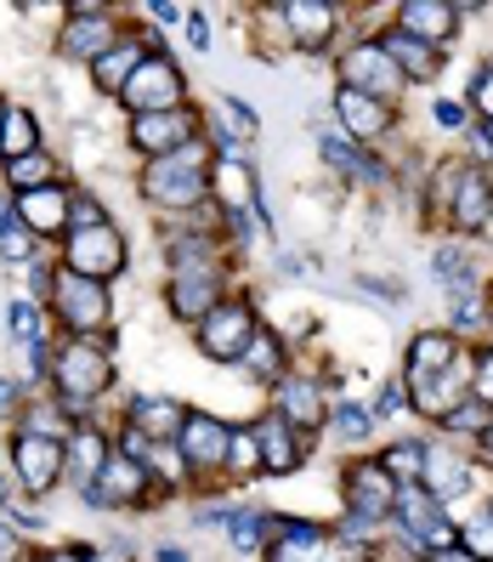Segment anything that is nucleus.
Instances as JSON below:
<instances>
[{
  "mask_svg": "<svg viewBox=\"0 0 493 562\" xmlns=\"http://www.w3.org/2000/svg\"><path fill=\"white\" fill-rule=\"evenodd\" d=\"M142 193H148L153 205H164V211L199 205V200H205V148L187 143V148H176V154L153 159L148 177H142Z\"/></svg>",
  "mask_w": 493,
  "mask_h": 562,
  "instance_id": "1",
  "label": "nucleus"
},
{
  "mask_svg": "<svg viewBox=\"0 0 493 562\" xmlns=\"http://www.w3.org/2000/svg\"><path fill=\"white\" fill-rule=\"evenodd\" d=\"M51 375H57V392H62V404H91L96 392L108 386V352L96 347V341H85V336H74L69 347L57 352V363H51Z\"/></svg>",
  "mask_w": 493,
  "mask_h": 562,
  "instance_id": "2",
  "label": "nucleus"
},
{
  "mask_svg": "<svg viewBox=\"0 0 493 562\" xmlns=\"http://www.w3.org/2000/svg\"><path fill=\"white\" fill-rule=\"evenodd\" d=\"M250 341H255V313L244 302H221V307H210L199 318V347L210 358H233L239 363L250 352Z\"/></svg>",
  "mask_w": 493,
  "mask_h": 562,
  "instance_id": "3",
  "label": "nucleus"
},
{
  "mask_svg": "<svg viewBox=\"0 0 493 562\" xmlns=\"http://www.w3.org/2000/svg\"><path fill=\"white\" fill-rule=\"evenodd\" d=\"M130 109H142V114H176L182 103V75L171 69L164 57H142V69L130 75V86L119 91Z\"/></svg>",
  "mask_w": 493,
  "mask_h": 562,
  "instance_id": "4",
  "label": "nucleus"
},
{
  "mask_svg": "<svg viewBox=\"0 0 493 562\" xmlns=\"http://www.w3.org/2000/svg\"><path fill=\"white\" fill-rule=\"evenodd\" d=\"M119 268H125V239L114 234L108 222H103V227H85V234H69V273L103 284V279L119 273Z\"/></svg>",
  "mask_w": 493,
  "mask_h": 562,
  "instance_id": "5",
  "label": "nucleus"
},
{
  "mask_svg": "<svg viewBox=\"0 0 493 562\" xmlns=\"http://www.w3.org/2000/svg\"><path fill=\"white\" fill-rule=\"evenodd\" d=\"M51 302H57L62 318L80 329V336H85V329H103V318H108L103 284H96V279H80V273H57V279H51Z\"/></svg>",
  "mask_w": 493,
  "mask_h": 562,
  "instance_id": "6",
  "label": "nucleus"
},
{
  "mask_svg": "<svg viewBox=\"0 0 493 562\" xmlns=\"http://www.w3.org/2000/svg\"><path fill=\"white\" fill-rule=\"evenodd\" d=\"M62 472H69V438H51V432H23L18 438V477L28 488H51Z\"/></svg>",
  "mask_w": 493,
  "mask_h": 562,
  "instance_id": "7",
  "label": "nucleus"
},
{
  "mask_svg": "<svg viewBox=\"0 0 493 562\" xmlns=\"http://www.w3.org/2000/svg\"><path fill=\"white\" fill-rule=\"evenodd\" d=\"M193 137H199L193 114H137V120H130V143H137L142 154H153V159L187 148Z\"/></svg>",
  "mask_w": 493,
  "mask_h": 562,
  "instance_id": "8",
  "label": "nucleus"
},
{
  "mask_svg": "<svg viewBox=\"0 0 493 562\" xmlns=\"http://www.w3.org/2000/svg\"><path fill=\"white\" fill-rule=\"evenodd\" d=\"M227 443H233V432H227L221 420H210V415H187L182 438H176L182 460H187V467H199V472L221 467V460H227Z\"/></svg>",
  "mask_w": 493,
  "mask_h": 562,
  "instance_id": "9",
  "label": "nucleus"
},
{
  "mask_svg": "<svg viewBox=\"0 0 493 562\" xmlns=\"http://www.w3.org/2000/svg\"><path fill=\"white\" fill-rule=\"evenodd\" d=\"M403 86V75H398V63H391L380 46H357L352 57H346V91H364V97H380L386 91H398Z\"/></svg>",
  "mask_w": 493,
  "mask_h": 562,
  "instance_id": "10",
  "label": "nucleus"
},
{
  "mask_svg": "<svg viewBox=\"0 0 493 562\" xmlns=\"http://www.w3.org/2000/svg\"><path fill=\"white\" fill-rule=\"evenodd\" d=\"M119 46V35H114V23L103 18V7H74V18H69V29H62V52L69 57H103V52H114Z\"/></svg>",
  "mask_w": 493,
  "mask_h": 562,
  "instance_id": "11",
  "label": "nucleus"
},
{
  "mask_svg": "<svg viewBox=\"0 0 493 562\" xmlns=\"http://www.w3.org/2000/svg\"><path fill=\"white\" fill-rule=\"evenodd\" d=\"M255 438H261V467H267V472H295V467H301V460H307V443H301V426H289L284 415H267V420H261L255 426Z\"/></svg>",
  "mask_w": 493,
  "mask_h": 562,
  "instance_id": "12",
  "label": "nucleus"
},
{
  "mask_svg": "<svg viewBox=\"0 0 493 562\" xmlns=\"http://www.w3.org/2000/svg\"><path fill=\"white\" fill-rule=\"evenodd\" d=\"M148 483V467L142 460H130V454H108V467L103 477L91 483V506H125V501H137Z\"/></svg>",
  "mask_w": 493,
  "mask_h": 562,
  "instance_id": "13",
  "label": "nucleus"
},
{
  "mask_svg": "<svg viewBox=\"0 0 493 562\" xmlns=\"http://www.w3.org/2000/svg\"><path fill=\"white\" fill-rule=\"evenodd\" d=\"M454 7H443V0H403V12H398V29L403 35H414V41H425V46H437V41H448L454 35Z\"/></svg>",
  "mask_w": 493,
  "mask_h": 562,
  "instance_id": "14",
  "label": "nucleus"
},
{
  "mask_svg": "<svg viewBox=\"0 0 493 562\" xmlns=\"http://www.w3.org/2000/svg\"><path fill=\"white\" fill-rule=\"evenodd\" d=\"M346 494H352L357 517H386V512H398V483H391L386 467H357Z\"/></svg>",
  "mask_w": 493,
  "mask_h": 562,
  "instance_id": "15",
  "label": "nucleus"
},
{
  "mask_svg": "<svg viewBox=\"0 0 493 562\" xmlns=\"http://www.w3.org/2000/svg\"><path fill=\"white\" fill-rule=\"evenodd\" d=\"M210 307H221V279L210 273H176L171 279V313L176 318H205Z\"/></svg>",
  "mask_w": 493,
  "mask_h": 562,
  "instance_id": "16",
  "label": "nucleus"
},
{
  "mask_svg": "<svg viewBox=\"0 0 493 562\" xmlns=\"http://www.w3.org/2000/svg\"><path fill=\"white\" fill-rule=\"evenodd\" d=\"M380 52L398 63V75H409V80H432V75H437V46H425V41L403 35V29H386V35H380Z\"/></svg>",
  "mask_w": 493,
  "mask_h": 562,
  "instance_id": "17",
  "label": "nucleus"
},
{
  "mask_svg": "<svg viewBox=\"0 0 493 562\" xmlns=\"http://www.w3.org/2000/svg\"><path fill=\"white\" fill-rule=\"evenodd\" d=\"M130 426H137L142 438H153V443H171L187 426V415L171 398H130Z\"/></svg>",
  "mask_w": 493,
  "mask_h": 562,
  "instance_id": "18",
  "label": "nucleus"
},
{
  "mask_svg": "<svg viewBox=\"0 0 493 562\" xmlns=\"http://www.w3.org/2000/svg\"><path fill=\"white\" fill-rule=\"evenodd\" d=\"M23 211V227L28 234H57V227H69V200H62V188H35V193H23L18 200Z\"/></svg>",
  "mask_w": 493,
  "mask_h": 562,
  "instance_id": "19",
  "label": "nucleus"
},
{
  "mask_svg": "<svg viewBox=\"0 0 493 562\" xmlns=\"http://www.w3.org/2000/svg\"><path fill=\"white\" fill-rule=\"evenodd\" d=\"M335 114L346 120L352 137H380V131L391 125L386 103H375V97H364V91H341V97H335Z\"/></svg>",
  "mask_w": 493,
  "mask_h": 562,
  "instance_id": "20",
  "label": "nucleus"
},
{
  "mask_svg": "<svg viewBox=\"0 0 493 562\" xmlns=\"http://www.w3.org/2000/svg\"><path fill=\"white\" fill-rule=\"evenodd\" d=\"M420 483L432 488L437 501H448V494H466L471 472H466V460H459V454H448V449H425V472H420Z\"/></svg>",
  "mask_w": 493,
  "mask_h": 562,
  "instance_id": "21",
  "label": "nucleus"
},
{
  "mask_svg": "<svg viewBox=\"0 0 493 562\" xmlns=\"http://www.w3.org/2000/svg\"><path fill=\"white\" fill-rule=\"evenodd\" d=\"M278 18L295 29V41H301V46H323L329 35H335V12H329V7H307V0H289V7H278Z\"/></svg>",
  "mask_w": 493,
  "mask_h": 562,
  "instance_id": "22",
  "label": "nucleus"
},
{
  "mask_svg": "<svg viewBox=\"0 0 493 562\" xmlns=\"http://www.w3.org/2000/svg\"><path fill=\"white\" fill-rule=\"evenodd\" d=\"M137 69H142V46H137V41H119L114 52L96 57V75H91V80L103 86V91H125Z\"/></svg>",
  "mask_w": 493,
  "mask_h": 562,
  "instance_id": "23",
  "label": "nucleus"
},
{
  "mask_svg": "<svg viewBox=\"0 0 493 562\" xmlns=\"http://www.w3.org/2000/svg\"><path fill=\"white\" fill-rule=\"evenodd\" d=\"M103 467H108L103 438H96V432H74V438H69V477L91 494V483L103 477Z\"/></svg>",
  "mask_w": 493,
  "mask_h": 562,
  "instance_id": "24",
  "label": "nucleus"
},
{
  "mask_svg": "<svg viewBox=\"0 0 493 562\" xmlns=\"http://www.w3.org/2000/svg\"><path fill=\"white\" fill-rule=\"evenodd\" d=\"M278 415H284L289 426H301V432H312V426L323 420L318 386H307V381H284V392H278Z\"/></svg>",
  "mask_w": 493,
  "mask_h": 562,
  "instance_id": "25",
  "label": "nucleus"
},
{
  "mask_svg": "<svg viewBox=\"0 0 493 562\" xmlns=\"http://www.w3.org/2000/svg\"><path fill=\"white\" fill-rule=\"evenodd\" d=\"M454 358H459V347H454L448 336H437V329H432V336H420V341H414V363H409V386L432 381L437 370H448Z\"/></svg>",
  "mask_w": 493,
  "mask_h": 562,
  "instance_id": "26",
  "label": "nucleus"
},
{
  "mask_svg": "<svg viewBox=\"0 0 493 562\" xmlns=\"http://www.w3.org/2000/svg\"><path fill=\"white\" fill-rule=\"evenodd\" d=\"M488 211H493V188H488V177L466 171V182H459V193H454V222H459V227H482Z\"/></svg>",
  "mask_w": 493,
  "mask_h": 562,
  "instance_id": "27",
  "label": "nucleus"
},
{
  "mask_svg": "<svg viewBox=\"0 0 493 562\" xmlns=\"http://www.w3.org/2000/svg\"><path fill=\"white\" fill-rule=\"evenodd\" d=\"M239 363H244V370H250L255 381H278V370H284V347H278L273 336H255V341H250V352H244Z\"/></svg>",
  "mask_w": 493,
  "mask_h": 562,
  "instance_id": "28",
  "label": "nucleus"
},
{
  "mask_svg": "<svg viewBox=\"0 0 493 562\" xmlns=\"http://www.w3.org/2000/svg\"><path fill=\"white\" fill-rule=\"evenodd\" d=\"M323 159H329V165H341L346 177H380V159L357 154V148H352V143H341V137H329V143H323Z\"/></svg>",
  "mask_w": 493,
  "mask_h": 562,
  "instance_id": "29",
  "label": "nucleus"
},
{
  "mask_svg": "<svg viewBox=\"0 0 493 562\" xmlns=\"http://www.w3.org/2000/svg\"><path fill=\"white\" fill-rule=\"evenodd\" d=\"M7 177L18 193H35V188H51V159L46 154H28V159H12L7 165Z\"/></svg>",
  "mask_w": 493,
  "mask_h": 562,
  "instance_id": "30",
  "label": "nucleus"
},
{
  "mask_svg": "<svg viewBox=\"0 0 493 562\" xmlns=\"http://www.w3.org/2000/svg\"><path fill=\"white\" fill-rule=\"evenodd\" d=\"M28 143H35V120H28L23 109H12V114H7V131H0V148L18 154V159H28Z\"/></svg>",
  "mask_w": 493,
  "mask_h": 562,
  "instance_id": "31",
  "label": "nucleus"
},
{
  "mask_svg": "<svg viewBox=\"0 0 493 562\" xmlns=\"http://www.w3.org/2000/svg\"><path fill=\"white\" fill-rule=\"evenodd\" d=\"M386 472H398L403 483H420V472H425V449H420V443L391 449V454H386Z\"/></svg>",
  "mask_w": 493,
  "mask_h": 562,
  "instance_id": "32",
  "label": "nucleus"
},
{
  "mask_svg": "<svg viewBox=\"0 0 493 562\" xmlns=\"http://www.w3.org/2000/svg\"><path fill=\"white\" fill-rule=\"evenodd\" d=\"M459 546H466L477 562H488V557H493V517H477V522H466V535H459Z\"/></svg>",
  "mask_w": 493,
  "mask_h": 562,
  "instance_id": "33",
  "label": "nucleus"
},
{
  "mask_svg": "<svg viewBox=\"0 0 493 562\" xmlns=\"http://www.w3.org/2000/svg\"><path fill=\"white\" fill-rule=\"evenodd\" d=\"M227 460H233V467H261V438H255V432H233V443H227Z\"/></svg>",
  "mask_w": 493,
  "mask_h": 562,
  "instance_id": "34",
  "label": "nucleus"
},
{
  "mask_svg": "<svg viewBox=\"0 0 493 562\" xmlns=\"http://www.w3.org/2000/svg\"><path fill=\"white\" fill-rule=\"evenodd\" d=\"M12 329H18L28 347L41 341V313H35V302H18V307H12Z\"/></svg>",
  "mask_w": 493,
  "mask_h": 562,
  "instance_id": "35",
  "label": "nucleus"
},
{
  "mask_svg": "<svg viewBox=\"0 0 493 562\" xmlns=\"http://www.w3.org/2000/svg\"><path fill=\"white\" fill-rule=\"evenodd\" d=\"M335 426H341L346 438H364V432H369V415L357 409V404H341V409H335Z\"/></svg>",
  "mask_w": 493,
  "mask_h": 562,
  "instance_id": "36",
  "label": "nucleus"
},
{
  "mask_svg": "<svg viewBox=\"0 0 493 562\" xmlns=\"http://www.w3.org/2000/svg\"><path fill=\"white\" fill-rule=\"evenodd\" d=\"M233 546L239 551H255L261 546V517H233Z\"/></svg>",
  "mask_w": 493,
  "mask_h": 562,
  "instance_id": "37",
  "label": "nucleus"
},
{
  "mask_svg": "<svg viewBox=\"0 0 493 562\" xmlns=\"http://www.w3.org/2000/svg\"><path fill=\"white\" fill-rule=\"evenodd\" d=\"M432 268H437V279H466V256H459V250H437Z\"/></svg>",
  "mask_w": 493,
  "mask_h": 562,
  "instance_id": "38",
  "label": "nucleus"
},
{
  "mask_svg": "<svg viewBox=\"0 0 493 562\" xmlns=\"http://www.w3.org/2000/svg\"><path fill=\"white\" fill-rule=\"evenodd\" d=\"M437 125H443V131H459V125H466V109L443 97V103H437Z\"/></svg>",
  "mask_w": 493,
  "mask_h": 562,
  "instance_id": "39",
  "label": "nucleus"
},
{
  "mask_svg": "<svg viewBox=\"0 0 493 562\" xmlns=\"http://www.w3.org/2000/svg\"><path fill=\"white\" fill-rule=\"evenodd\" d=\"M477 398H493V352L477 363Z\"/></svg>",
  "mask_w": 493,
  "mask_h": 562,
  "instance_id": "40",
  "label": "nucleus"
},
{
  "mask_svg": "<svg viewBox=\"0 0 493 562\" xmlns=\"http://www.w3.org/2000/svg\"><path fill=\"white\" fill-rule=\"evenodd\" d=\"M187 41L205 52V46H210V23H205V18H187Z\"/></svg>",
  "mask_w": 493,
  "mask_h": 562,
  "instance_id": "41",
  "label": "nucleus"
},
{
  "mask_svg": "<svg viewBox=\"0 0 493 562\" xmlns=\"http://www.w3.org/2000/svg\"><path fill=\"white\" fill-rule=\"evenodd\" d=\"M477 109L493 120V75H482V80H477Z\"/></svg>",
  "mask_w": 493,
  "mask_h": 562,
  "instance_id": "42",
  "label": "nucleus"
},
{
  "mask_svg": "<svg viewBox=\"0 0 493 562\" xmlns=\"http://www.w3.org/2000/svg\"><path fill=\"white\" fill-rule=\"evenodd\" d=\"M153 18H159V23H182L187 12H182V7H171V0H159V7H153Z\"/></svg>",
  "mask_w": 493,
  "mask_h": 562,
  "instance_id": "43",
  "label": "nucleus"
},
{
  "mask_svg": "<svg viewBox=\"0 0 493 562\" xmlns=\"http://www.w3.org/2000/svg\"><path fill=\"white\" fill-rule=\"evenodd\" d=\"M12 551H18V540H12V528H0V562H12Z\"/></svg>",
  "mask_w": 493,
  "mask_h": 562,
  "instance_id": "44",
  "label": "nucleus"
},
{
  "mask_svg": "<svg viewBox=\"0 0 493 562\" xmlns=\"http://www.w3.org/2000/svg\"><path fill=\"white\" fill-rule=\"evenodd\" d=\"M432 562H477V557H471V551H437Z\"/></svg>",
  "mask_w": 493,
  "mask_h": 562,
  "instance_id": "45",
  "label": "nucleus"
},
{
  "mask_svg": "<svg viewBox=\"0 0 493 562\" xmlns=\"http://www.w3.org/2000/svg\"><path fill=\"white\" fill-rule=\"evenodd\" d=\"M159 562H187V551H176V546H159Z\"/></svg>",
  "mask_w": 493,
  "mask_h": 562,
  "instance_id": "46",
  "label": "nucleus"
},
{
  "mask_svg": "<svg viewBox=\"0 0 493 562\" xmlns=\"http://www.w3.org/2000/svg\"><path fill=\"white\" fill-rule=\"evenodd\" d=\"M7 409H12V386H7V381H0V415H7Z\"/></svg>",
  "mask_w": 493,
  "mask_h": 562,
  "instance_id": "47",
  "label": "nucleus"
},
{
  "mask_svg": "<svg viewBox=\"0 0 493 562\" xmlns=\"http://www.w3.org/2000/svg\"><path fill=\"white\" fill-rule=\"evenodd\" d=\"M91 562H125V557H119V551H96Z\"/></svg>",
  "mask_w": 493,
  "mask_h": 562,
  "instance_id": "48",
  "label": "nucleus"
},
{
  "mask_svg": "<svg viewBox=\"0 0 493 562\" xmlns=\"http://www.w3.org/2000/svg\"><path fill=\"white\" fill-rule=\"evenodd\" d=\"M482 449H488V454H493V420H488V426H482Z\"/></svg>",
  "mask_w": 493,
  "mask_h": 562,
  "instance_id": "49",
  "label": "nucleus"
},
{
  "mask_svg": "<svg viewBox=\"0 0 493 562\" xmlns=\"http://www.w3.org/2000/svg\"><path fill=\"white\" fill-rule=\"evenodd\" d=\"M51 562H85L80 551H62V557H51Z\"/></svg>",
  "mask_w": 493,
  "mask_h": 562,
  "instance_id": "50",
  "label": "nucleus"
},
{
  "mask_svg": "<svg viewBox=\"0 0 493 562\" xmlns=\"http://www.w3.org/2000/svg\"><path fill=\"white\" fill-rule=\"evenodd\" d=\"M0 501H7V477H0Z\"/></svg>",
  "mask_w": 493,
  "mask_h": 562,
  "instance_id": "51",
  "label": "nucleus"
},
{
  "mask_svg": "<svg viewBox=\"0 0 493 562\" xmlns=\"http://www.w3.org/2000/svg\"><path fill=\"white\" fill-rule=\"evenodd\" d=\"M488 143H493V120H488Z\"/></svg>",
  "mask_w": 493,
  "mask_h": 562,
  "instance_id": "52",
  "label": "nucleus"
},
{
  "mask_svg": "<svg viewBox=\"0 0 493 562\" xmlns=\"http://www.w3.org/2000/svg\"><path fill=\"white\" fill-rule=\"evenodd\" d=\"M0 131H7V114H0Z\"/></svg>",
  "mask_w": 493,
  "mask_h": 562,
  "instance_id": "53",
  "label": "nucleus"
},
{
  "mask_svg": "<svg viewBox=\"0 0 493 562\" xmlns=\"http://www.w3.org/2000/svg\"><path fill=\"white\" fill-rule=\"evenodd\" d=\"M488 517H493V512H488Z\"/></svg>",
  "mask_w": 493,
  "mask_h": 562,
  "instance_id": "54",
  "label": "nucleus"
}]
</instances>
